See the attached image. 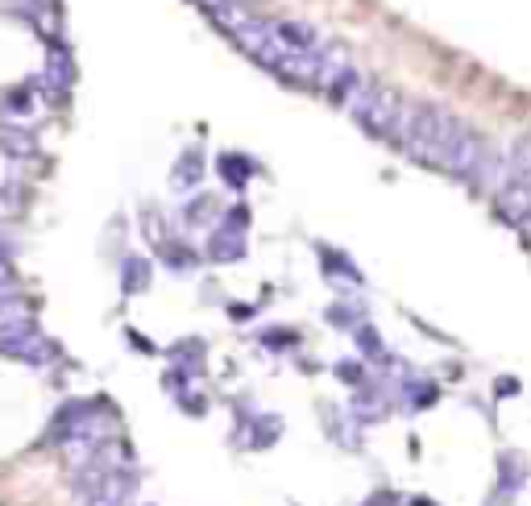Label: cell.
I'll return each mask as SVG.
<instances>
[{
	"label": "cell",
	"instance_id": "8fae6325",
	"mask_svg": "<svg viewBox=\"0 0 531 506\" xmlns=\"http://www.w3.org/2000/svg\"><path fill=\"white\" fill-rule=\"evenodd\" d=\"M507 166H511V179H519V183H531V137L515 141L511 154H507Z\"/></svg>",
	"mask_w": 531,
	"mask_h": 506
},
{
	"label": "cell",
	"instance_id": "5bb4252c",
	"mask_svg": "<svg viewBox=\"0 0 531 506\" xmlns=\"http://www.w3.org/2000/svg\"><path fill=\"white\" fill-rule=\"evenodd\" d=\"M162 258H167L175 270H188V266L196 262V258H191V249H179L175 241H162Z\"/></svg>",
	"mask_w": 531,
	"mask_h": 506
},
{
	"label": "cell",
	"instance_id": "52a82bcc",
	"mask_svg": "<svg viewBox=\"0 0 531 506\" xmlns=\"http://www.w3.org/2000/svg\"><path fill=\"white\" fill-rule=\"evenodd\" d=\"M71 83H75V63H71L67 46L63 42H54L46 54V75H42V92H46L50 100H63L71 92Z\"/></svg>",
	"mask_w": 531,
	"mask_h": 506
},
{
	"label": "cell",
	"instance_id": "5b68a950",
	"mask_svg": "<svg viewBox=\"0 0 531 506\" xmlns=\"http://www.w3.org/2000/svg\"><path fill=\"white\" fill-rule=\"evenodd\" d=\"M494 204H498L502 220L515 224V229H519V233L531 241V183H519V179H511V183L494 195Z\"/></svg>",
	"mask_w": 531,
	"mask_h": 506
},
{
	"label": "cell",
	"instance_id": "8992f818",
	"mask_svg": "<svg viewBox=\"0 0 531 506\" xmlns=\"http://www.w3.org/2000/svg\"><path fill=\"white\" fill-rule=\"evenodd\" d=\"M208 253H212L217 262H233V258L246 253V208H237V216H228L217 233H212Z\"/></svg>",
	"mask_w": 531,
	"mask_h": 506
},
{
	"label": "cell",
	"instance_id": "9c48e42d",
	"mask_svg": "<svg viewBox=\"0 0 531 506\" xmlns=\"http://www.w3.org/2000/svg\"><path fill=\"white\" fill-rule=\"evenodd\" d=\"M30 117H34V88L9 92L5 104H0V121H9V125H25Z\"/></svg>",
	"mask_w": 531,
	"mask_h": 506
},
{
	"label": "cell",
	"instance_id": "7c38bea8",
	"mask_svg": "<svg viewBox=\"0 0 531 506\" xmlns=\"http://www.w3.org/2000/svg\"><path fill=\"white\" fill-rule=\"evenodd\" d=\"M199 175H204V162H199L196 150H188V154L179 158V166H175V187L179 191H188V187L199 183Z\"/></svg>",
	"mask_w": 531,
	"mask_h": 506
},
{
	"label": "cell",
	"instance_id": "9a60e30c",
	"mask_svg": "<svg viewBox=\"0 0 531 506\" xmlns=\"http://www.w3.org/2000/svg\"><path fill=\"white\" fill-rule=\"evenodd\" d=\"M196 5H204L212 17H220V13H228V9H241L246 0H196Z\"/></svg>",
	"mask_w": 531,
	"mask_h": 506
},
{
	"label": "cell",
	"instance_id": "3957f363",
	"mask_svg": "<svg viewBox=\"0 0 531 506\" xmlns=\"http://www.w3.org/2000/svg\"><path fill=\"white\" fill-rule=\"evenodd\" d=\"M0 353H5V357L25 361V365H50V361H54V345L42 336L34 320L0 332Z\"/></svg>",
	"mask_w": 531,
	"mask_h": 506
},
{
	"label": "cell",
	"instance_id": "6da1fadb",
	"mask_svg": "<svg viewBox=\"0 0 531 506\" xmlns=\"http://www.w3.org/2000/svg\"><path fill=\"white\" fill-rule=\"evenodd\" d=\"M399 146L407 154H415L420 162L440 166L457 179H473L478 166L486 158V141L473 133L469 125L444 112V108H428V104H411L403 112V133H399Z\"/></svg>",
	"mask_w": 531,
	"mask_h": 506
},
{
	"label": "cell",
	"instance_id": "7a4b0ae2",
	"mask_svg": "<svg viewBox=\"0 0 531 506\" xmlns=\"http://www.w3.org/2000/svg\"><path fill=\"white\" fill-rule=\"evenodd\" d=\"M333 100H341V104L349 108V117H353L362 129H370L374 137H382V141H394V146H399L407 104L394 96L386 83H374V79H365L362 71H357V75L349 79V83H344Z\"/></svg>",
	"mask_w": 531,
	"mask_h": 506
},
{
	"label": "cell",
	"instance_id": "ba28073f",
	"mask_svg": "<svg viewBox=\"0 0 531 506\" xmlns=\"http://www.w3.org/2000/svg\"><path fill=\"white\" fill-rule=\"evenodd\" d=\"M0 150L13 158H30L38 150V137L30 133V125H9V121H0Z\"/></svg>",
	"mask_w": 531,
	"mask_h": 506
},
{
	"label": "cell",
	"instance_id": "2e32d148",
	"mask_svg": "<svg viewBox=\"0 0 531 506\" xmlns=\"http://www.w3.org/2000/svg\"><path fill=\"white\" fill-rule=\"evenodd\" d=\"M17 295V283H13V270H0V299Z\"/></svg>",
	"mask_w": 531,
	"mask_h": 506
},
{
	"label": "cell",
	"instance_id": "277c9868",
	"mask_svg": "<svg viewBox=\"0 0 531 506\" xmlns=\"http://www.w3.org/2000/svg\"><path fill=\"white\" fill-rule=\"evenodd\" d=\"M83 506H138V469H117V473H104L92 490L79 494Z\"/></svg>",
	"mask_w": 531,
	"mask_h": 506
},
{
	"label": "cell",
	"instance_id": "4fadbf2b",
	"mask_svg": "<svg viewBox=\"0 0 531 506\" xmlns=\"http://www.w3.org/2000/svg\"><path fill=\"white\" fill-rule=\"evenodd\" d=\"M220 170H225V179H228V183H237V187H241V183H246V175H249V162H246V158L225 154V158H220Z\"/></svg>",
	"mask_w": 531,
	"mask_h": 506
},
{
	"label": "cell",
	"instance_id": "e0dca14e",
	"mask_svg": "<svg viewBox=\"0 0 531 506\" xmlns=\"http://www.w3.org/2000/svg\"><path fill=\"white\" fill-rule=\"evenodd\" d=\"M138 506H146V502H138Z\"/></svg>",
	"mask_w": 531,
	"mask_h": 506
},
{
	"label": "cell",
	"instance_id": "30bf717a",
	"mask_svg": "<svg viewBox=\"0 0 531 506\" xmlns=\"http://www.w3.org/2000/svg\"><path fill=\"white\" fill-rule=\"evenodd\" d=\"M121 287H125V295H138L150 287V262L146 258H129L125 270H121Z\"/></svg>",
	"mask_w": 531,
	"mask_h": 506
}]
</instances>
